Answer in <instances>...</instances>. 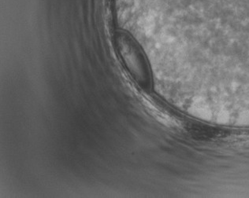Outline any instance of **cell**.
Returning a JSON list of instances; mask_svg holds the SVG:
<instances>
[{"label":"cell","mask_w":249,"mask_h":198,"mask_svg":"<svg viewBox=\"0 0 249 198\" xmlns=\"http://www.w3.org/2000/svg\"><path fill=\"white\" fill-rule=\"evenodd\" d=\"M114 44L121 60L133 81L143 90L152 87V73L141 46L129 33L118 31L114 34Z\"/></svg>","instance_id":"cell-1"}]
</instances>
